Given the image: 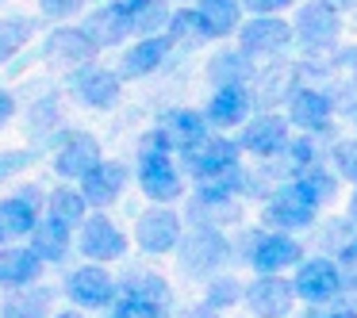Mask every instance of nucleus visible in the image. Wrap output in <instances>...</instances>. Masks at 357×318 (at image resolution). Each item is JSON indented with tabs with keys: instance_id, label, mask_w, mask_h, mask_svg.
Segmentation results:
<instances>
[{
	"instance_id": "1",
	"label": "nucleus",
	"mask_w": 357,
	"mask_h": 318,
	"mask_svg": "<svg viewBox=\"0 0 357 318\" xmlns=\"http://www.w3.org/2000/svg\"><path fill=\"white\" fill-rule=\"evenodd\" d=\"M173 257H177L181 280H188V284H204V280L238 264L234 261V238L215 226H185Z\"/></svg>"
},
{
	"instance_id": "2",
	"label": "nucleus",
	"mask_w": 357,
	"mask_h": 318,
	"mask_svg": "<svg viewBox=\"0 0 357 318\" xmlns=\"http://www.w3.org/2000/svg\"><path fill=\"white\" fill-rule=\"evenodd\" d=\"M307 253L296 234L273 230V226H238L234 238V261L250 272H292V264Z\"/></svg>"
},
{
	"instance_id": "3",
	"label": "nucleus",
	"mask_w": 357,
	"mask_h": 318,
	"mask_svg": "<svg viewBox=\"0 0 357 318\" xmlns=\"http://www.w3.org/2000/svg\"><path fill=\"white\" fill-rule=\"evenodd\" d=\"M257 203H261V207H257L261 226L288 230V234H307L311 226L319 223V215H323V203L315 200V192H311L300 177L277 180Z\"/></svg>"
},
{
	"instance_id": "4",
	"label": "nucleus",
	"mask_w": 357,
	"mask_h": 318,
	"mask_svg": "<svg viewBox=\"0 0 357 318\" xmlns=\"http://www.w3.org/2000/svg\"><path fill=\"white\" fill-rule=\"evenodd\" d=\"M292 39L303 54H331L346 31V12L338 0H296L292 4Z\"/></svg>"
},
{
	"instance_id": "5",
	"label": "nucleus",
	"mask_w": 357,
	"mask_h": 318,
	"mask_svg": "<svg viewBox=\"0 0 357 318\" xmlns=\"http://www.w3.org/2000/svg\"><path fill=\"white\" fill-rule=\"evenodd\" d=\"M119 280L116 310L127 318H173V284L154 269H127Z\"/></svg>"
},
{
	"instance_id": "6",
	"label": "nucleus",
	"mask_w": 357,
	"mask_h": 318,
	"mask_svg": "<svg viewBox=\"0 0 357 318\" xmlns=\"http://www.w3.org/2000/svg\"><path fill=\"white\" fill-rule=\"evenodd\" d=\"M62 85L66 96L85 111H116L119 100H123V77L116 73V65H104L100 58L66 70Z\"/></svg>"
},
{
	"instance_id": "7",
	"label": "nucleus",
	"mask_w": 357,
	"mask_h": 318,
	"mask_svg": "<svg viewBox=\"0 0 357 318\" xmlns=\"http://www.w3.org/2000/svg\"><path fill=\"white\" fill-rule=\"evenodd\" d=\"M73 253L81 261L96 264H119L131 253V234L100 207H89V215L73 226Z\"/></svg>"
},
{
	"instance_id": "8",
	"label": "nucleus",
	"mask_w": 357,
	"mask_h": 318,
	"mask_svg": "<svg viewBox=\"0 0 357 318\" xmlns=\"http://www.w3.org/2000/svg\"><path fill=\"white\" fill-rule=\"evenodd\" d=\"M131 177L139 184V192L146 196L150 203H181L188 192V180L181 173L177 154L169 150H154V146H139L131 165Z\"/></svg>"
},
{
	"instance_id": "9",
	"label": "nucleus",
	"mask_w": 357,
	"mask_h": 318,
	"mask_svg": "<svg viewBox=\"0 0 357 318\" xmlns=\"http://www.w3.org/2000/svg\"><path fill=\"white\" fill-rule=\"evenodd\" d=\"M234 47L254 62L284 58L288 50H296L292 24L284 19V12H250V16H242L238 31H234Z\"/></svg>"
},
{
	"instance_id": "10",
	"label": "nucleus",
	"mask_w": 357,
	"mask_h": 318,
	"mask_svg": "<svg viewBox=\"0 0 357 318\" xmlns=\"http://www.w3.org/2000/svg\"><path fill=\"white\" fill-rule=\"evenodd\" d=\"M284 119L292 123V131L315 134V138L331 142L338 138V100L319 85H296L284 100Z\"/></svg>"
},
{
	"instance_id": "11",
	"label": "nucleus",
	"mask_w": 357,
	"mask_h": 318,
	"mask_svg": "<svg viewBox=\"0 0 357 318\" xmlns=\"http://www.w3.org/2000/svg\"><path fill=\"white\" fill-rule=\"evenodd\" d=\"M288 276H292V292L303 307H323V303L342 299V292H346V272L326 253H303Z\"/></svg>"
},
{
	"instance_id": "12",
	"label": "nucleus",
	"mask_w": 357,
	"mask_h": 318,
	"mask_svg": "<svg viewBox=\"0 0 357 318\" xmlns=\"http://www.w3.org/2000/svg\"><path fill=\"white\" fill-rule=\"evenodd\" d=\"M47 154H50V173L58 180H73L77 184L89 169L104 157V146L93 131L85 127H62L47 138Z\"/></svg>"
},
{
	"instance_id": "13",
	"label": "nucleus",
	"mask_w": 357,
	"mask_h": 318,
	"mask_svg": "<svg viewBox=\"0 0 357 318\" xmlns=\"http://www.w3.org/2000/svg\"><path fill=\"white\" fill-rule=\"evenodd\" d=\"M177 161H181V173H185L188 184H204V180L227 177V173H231L234 165H242L246 157H242V150H238V142H234V134L208 131L192 150L177 154Z\"/></svg>"
},
{
	"instance_id": "14",
	"label": "nucleus",
	"mask_w": 357,
	"mask_h": 318,
	"mask_svg": "<svg viewBox=\"0 0 357 318\" xmlns=\"http://www.w3.org/2000/svg\"><path fill=\"white\" fill-rule=\"evenodd\" d=\"M116 295H119V280L108 264H96L85 261L77 269L66 272L62 280V299L70 307H81L85 315H100V310L116 307Z\"/></svg>"
},
{
	"instance_id": "15",
	"label": "nucleus",
	"mask_w": 357,
	"mask_h": 318,
	"mask_svg": "<svg viewBox=\"0 0 357 318\" xmlns=\"http://www.w3.org/2000/svg\"><path fill=\"white\" fill-rule=\"evenodd\" d=\"M181 234H185V215L173 203H150L131 226V246L146 257H173Z\"/></svg>"
},
{
	"instance_id": "16",
	"label": "nucleus",
	"mask_w": 357,
	"mask_h": 318,
	"mask_svg": "<svg viewBox=\"0 0 357 318\" xmlns=\"http://www.w3.org/2000/svg\"><path fill=\"white\" fill-rule=\"evenodd\" d=\"M43 203H47V188L39 180H24V184L0 196V246L27 241V234L43 218Z\"/></svg>"
},
{
	"instance_id": "17",
	"label": "nucleus",
	"mask_w": 357,
	"mask_h": 318,
	"mask_svg": "<svg viewBox=\"0 0 357 318\" xmlns=\"http://www.w3.org/2000/svg\"><path fill=\"white\" fill-rule=\"evenodd\" d=\"M292 138V123L284 119V111L277 108H257L246 123L234 131L242 157H254V161H273V157L284 150V142Z\"/></svg>"
},
{
	"instance_id": "18",
	"label": "nucleus",
	"mask_w": 357,
	"mask_h": 318,
	"mask_svg": "<svg viewBox=\"0 0 357 318\" xmlns=\"http://www.w3.org/2000/svg\"><path fill=\"white\" fill-rule=\"evenodd\" d=\"M208 119L200 108H165L158 116V123L139 138V146H154V150H169V154H185L196 142L208 134Z\"/></svg>"
},
{
	"instance_id": "19",
	"label": "nucleus",
	"mask_w": 357,
	"mask_h": 318,
	"mask_svg": "<svg viewBox=\"0 0 357 318\" xmlns=\"http://www.w3.org/2000/svg\"><path fill=\"white\" fill-rule=\"evenodd\" d=\"M296 303L300 299L288 272H250L242 287V307L250 310V318H292Z\"/></svg>"
},
{
	"instance_id": "20",
	"label": "nucleus",
	"mask_w": 357,
	"mask_h": 318,
	"mask_svg": "<svg viewBox=\"0 0 357 318\" xmlns=\"http://www.w3.org/2000/svg\"><path fill=\"white\" fill-rule=\"evenodd\" d=\"M39 58L66 73L81 62L100 58V50H96V42L85 35V27H81L77 19H66V24H50V31L43 35V42H39Z\"/></svg>"
},
{
	"instance_id": "21",
	"label": "nucleus",
	"mask_w": 357,
	"mask_h": 318,
	"mask_svg": "<svg viewBox=\"0 0 357 318\" xmlns=\"http://www.w3.org/2000/svg\"><path fill=\"white\" fill-rule=\"evenodd\" d=\"M116 54H119L116 73L127 85V81H146L154 73H162L173 58V42L165 39V31L162 35H139V39H127Z\"/></svg>"
},
{
	"instance_id": "22",
	"label": "nucleus",
	"mask_w": 357,
	"mask_h": 318,
	"mask_svg": "<svg viewBox=\"0 0 357 318\" xmlns=\"http://www.w3.org/2000/svg\"><path fill=\"white\" fill-rule=\"evenodd\" d=\"M131 184H135L131 165L119 161V157H108V154H104L100 161H96L93 169H89L85 177L77 180L85 203H89V207H100V211L116 207V203L127 196V188H131Z\"/></svg>"
},
{
	"instance_id": "23",
	"label": "nucleus",
	"mask_w": 357,
	"mask_h": 318,
	"mask_svg": "<svg viewBox=\"0 0 357 318\" xmlns=\"http://www.w3.org/2000/svg\"><path fill=\"white\" fill-rule=\"evenodd\" d=\"M204 119H208L211 131H223V134H234L250 116L257 111L254 104V88L250 85H215L204 100Z\"/></svg>"
},
{
	"instance_id": "24",
	"label": "nucleus",
	"mask_w": 357,
	"mask_h": 318,
	"mask_svg": "<svg viewBox=\"0 0 357 318\" xmlns=\"http://www.w3.org/2000/svg\"><path fill=\"white\" fill-rule=\"evenodd\" d=\"M77 24L85 27V35L96 42V50H119L131 39V19H127L123 0H104L96 8H85L77 16Z\"/></svg>"
},
{
	"instance_id": "25",
	"label": "nucleus",
	"mask_w": 357,
	"mask_h": 318,
	"mask_svg": "<svg viewBox=\"0 0 357 318\" xmlns=\"http://www.w3.org/2000/svg\"><path fill=\"white\" fill-rule=\"evenodd\" d=\"M43 272H47V261H43L27 241L0 246V292H16V287L39 284Z\"/></svg>"
},
{
	"instance_id": "26",
	"label": "nucleus",
	"mask_w": 357,
	"mask_h": 318,
	"mask_svg": "<svg viewBox=\"0 0 357 318\" xmlns=\"http://www.w3.org/2000/svg\"><path fill=\"white\" fill-rule=\"evenodd\" d=\"M58 299H62V287L39 280L0 295V318H50L58 310Z\"/></svg>"
},
{
	"instance_id": "27",
	"label": "nucleus",
	"mask_w": 357,
	"mask_h": 318,
	"mask_svg": "<svg viewBox=\"0 0 357 318\" xmlns=\"http://www.w3.org/2000/svg\"><path fill=\"white\" fill-rule=\"evenodd\" d=\"M20 123H24L27 142H47L54 131H62V96L50 88V93H39L27 108H20Z\"/></svg>"
},
{
	"instance_id": "28",
	"label": "nucleus",
	"mask_w": 357,
	"mask_h": 318,
	"mask_svg": "<svg viewBox=\"0 0 357 318\" xmlns=\"http://www.w3.org/2000/svg\"><path fill=\"white\" fill-rule=\"evenodd\" d=\"M27 246L47 261V269H50V264H66L73 257V226H66V223H58V218L43 215L39 223H35V230L27 234Z\"/></svg>"
},
{
	"instance_id": "29",
	"label": "nucleus",
	"mask_w": 357,
	"mask_h": 318,
	"mask_svg": "<svg viewBox=\"0 0 357 318\" xmlns=\"http://www.w3.org/2000/svg\"><path fill=\"white\" fill-rule=\"evenodd\" d=\"M326 161V142L315 138V134H300L292 131V138L284 142V150H280L277 157H273V165H277V177L288 180V177H300V173H307L311 165Z\"/></svg>"
},
{
	"instance_id": "30",
	"label": "nucleus",
	"mask_w": 357,
	"mask_h": 318,
	"mask_svg": "<svg viewBox=\"0 0 357 318\" xmlns=\"http://www.w3.org/2000/svg\"><path fill=\"white\" fill-rule=\"evenodd\" d=\"M204 73H208L211 88L215 85H254L257 81V62L246 58L238 47H219V50H211Z\"/></svg>"
},
{
	"instance_id": "31",
	"label": "nucleus",
	"mask_w": 357,
	"mask_h": 318,
	"mask_svg": "<svg viewBox=\"0 0 357 318\" xmlns=\"http://www.w3.org/2000/svg\"><path fill=\"white\" fill-rule=\"evenodd\" d=\"M43 24H47L43 16H27V12H0V65L16 62V58L31 47L35 35L43 31Z\"/></svg>"
},
{
	"instance_id": "32",
	"label": "nucleus",
	"mask_w": 357,
	"mask_h": 318,
	"mask_svg": "<svg viewBox=\"0 0 357 318\" xmlns=\"http://www.w3.org/2000/svg\"><path fill=\"white\" fill-rule=\"evenodd\" d=\"M192 8H196V16H200V24H204V31H208L211 42L234 39L242 16H246L242 0H192Z\"/></svg>"
},
{
	"instance_id": "33",
	"label": "nucleus",
	"mask_w": 357,
	"mask_h": 318,
	"mask_svg": "<svg viewBox=\"0 0 357 318\" xmlns=\"http://www.w3.org/2000/svg\"><path fill=\"white\" fill-rule=\"evenodd\" d=\"M165 39L173 42V54H192L200 47H211L208 31H204L200 16H196L192 4H173L169 24H165Z\"/></svg>"
},
{
	"instance_id": "34",
	"label": "nucleus",
	"mask_w": 357,
	"mask_h": 318,
	"mask_svg": "<svg viewBox=\"0 0 357 318\" xmlns=\"http://www.w3.org/2000/svg\"><path fill=\"white\" fill-rule=\"evenodd\" d=\"M43 215L58 218L66 226H77L81 218L89 215V203L81 196V188L73 180H58L54 188H47V203H43Z\"/></svg>"
},
{
	"instance_id": "35",
	"label": "nucleus",
	"mask_w": 357,
	"mask_h": 318,
	"mask_svg": "<svg viewBox=\"0 0 357 318\" xmlns=\"http://www.w3.org/2000/svg\"><path fill=\"white\" fill-rule=\"evenodd\" d=\"M200 287H204V295H200L204 307L215 310V315H227V310L242 307V287H246V280H242L234 269H227V272H219V276L204 280Z\"/></svg>"
},
{
	"instance_id": "36",
	"label": "nucleus",
	"mask_w": 357,
	"mask_h": 318,
	"mask_svg": "<svg viewBox=\"0 0 357 318\" xmlns=\"http://www.w3.org/2000/svg\"><path fill=\"white\" fill-rule=\"evenodd\" d=\"M123 8H127V19H131V39H139V35L165 31L173 4L169 0H123Z\"/></svg>"
},
{
	"instance_id": "37",
	"label": "nucleus",
	"mask_w": 357,
	"mask_h": 318,
	"mask_svg": "<svg viewBox=\"0 0 357 318\" xmlns=\"http://www.w3.org/2000/svg\"><path fill=\"white\" fill-rule=\"evenodd\" d=\"M326 165L342 177V184H357V134H338L326 142Z\"/></svg>"
},
{
	"instance_id": "38",
	"label": "nucleus",
	"mask_w": 357,
	"mask_h": 318,
	"mask_svg": "<svg viewBox=\"0 0 357 318\" xmlns=\"http://www.w3.org/2000/svg\"><path fill=\"white\" fill-rule=\"evenodd\" d=\"M47 154V142H31V146H8L0 150V184L16 180L20 173H31V165Z\"/></svg>"
},
{
	"instance_id": "39",
	"label": "nucleus",
	"mask_w": 357,
	"mask_h": 318,
	"mask_svg": "<svg viewBox=\"0 0 357 318\" xmlns=\"http://www.w3.org/2000/svg\"><path fill=\"white\" fill-rule=\"evenodd\" d=\"M300 180L315 192V200L323 203V207H326V203H334V196H338V188H342V177L326 161H319V165H311L307 173H300Z\"/></svg>"
},
{
	"instance_id": "40",
	"label": "nucleus",
	"mask_w": 357,
	"mask_h": 318,
	"mask_svg": "<svg viewBox=\"0 0 357 318\" xmlns=\"http://www.w3.org/2000/svg\"><path fill=\"white\" fill-rule=\"evenodd\" d=\"M39 4V16L47 24H66V19H77L89 8V0H35Z\"/></svg>"
},
{
	"instance_id": "41",
	"label": "nucleus",
	"mask_w": 357,
	"mask_h": 318,
	"mask_svg": "<svg viewBox=\"0 0 357 318\" xmlns=\"http://www.w3.org/2000/svg\"><path fill=\"white\" fill-rule=\"evenodd\" d=\"M16 116H20V100H16V93H12L8 85H0V131H8V127L16 123Z\"/></svg>"
},
{
	"instance_id": "42",
	"label": "nucleus",
	"mask_w": 357,
	"mask_h": 318,
	"mask_svg": "<svg viewBox=\"0 0 357 318\" xmlns=\"http://www.w3.org/2000/svg\"><path fill=\"white\" fill-rule=\"evenodd\" d=\"M331 54H334L331 62L338 65L342 73H349V77L357 81V42H354V47H342V50H331Z\"/></svg>"
},
{
	"instance_id": "43",
	"label": "nucleus",
	"mask_w": 357,
	"mask_h": 318,
	"mask_svg": "<svg viewBox=\"0 0 357 318\" xmlns=\"http://www.w3.org/2000/svg\"><path fill=\"white\" fill-rule=\"evenodd\" d=\"M292 4L296 0H242L246 16L250 12H292Z\"/></svg>"
},
{
	"instance_id": "44",
	"label": "nucleus",
	"mask_w": 357,
	"mask_h": 318,
	"mask_svg": "<svg viewBox=\"0 0 357 318\" xmlns=\"http://www.w3.org/2000/svg\"><path fill=\"white\" fill-rule=\"evenodd\" d=\"M334 261L342 264V272H357V234H354V238H349L346 246L338 249V257H334Z\"/></svg>"
},
{
	"instance_id": "45",
	"label": "nucleus",
	"mask_w": 357,
	"mask_h": 318,
	"mask_svg": "<svg viewBox=\"0 0 357 318\" xmlns=\"http://www.w3.org/2000/svg\"><path fill=\"white\" fill-rule=\"evenodd\" d=\"M338 111H342V119H346V123L354 127V134H357V93L349 96L346 104H338Z\"/></svg>"
},
{
	"instance_id": "46",
	"label": "nucleus",
	"mask_w": 357,
	"mask_h": 318,
	"mask_svg": "<svg viewBox=\"0 0 357 318\" xmlns=\"http://www.w3.org/2000/svg\"><path fill=\"white\" fill-rule=\"evenodd\" d=\"M346 218H349V223L357 226V184L349 188V200H346Z\"/></svg>"
},
{
	"instance_id": "47",
	"label": "nucleus",
	"mask_w": 357,
	"mask_h": 318,
	"mask_svg": "<svg viewBox=\"0 0 357 318\" xmlns=\"http://www.w3.org/2000/svg\"><path fill=\"white\" fill-rule=\"evenodd\" d=\"M185 318H223V315H215V310H208L204 303H196L192 310H185Z\"/></svg>"
},
{
	"instance_id": "48",
	"label": "nucleus",
	"mask_w": 357,
	"mask_h": 318,
	"mask_svg": "<svg viewBox=\"0 0 357 318\" xmlns=\"http://www.w3.org/2000/svg\"><path fill=\"white\" fill-rule=\"evenodd\" d=\"M50 318H89V315H85V310H81V307H58V310H54V315H50Z\"/></svg>"
},
{
	"instance_id": "49",
	"label": "nucleus",
	"mask_w": 357,
	"mask_h": 318,
	"mask_svg": "<svg viewBox=\"0 0 357 318\" xmlns=\"http://www.w3.org/2000/svg\"><path fill=\"white\" fill-rule=\"evenodd\" d=\"M96 318H127V315H119V310L112 307V310H100V315H96Z\"/></svg>"
},
{
	"instance_id": "50",
	"label": "nucleus",
	"mask_w": 357,
	"mask_h": 318,
	"mask_svg": "<svg viewBox=\"0 0 357 318\" xmlns=\"http://www.w3.org/2000/svg\"><path fill=\"white\" fill-rule=\"evenodd\" d=\"M169 4H192V0H169Z\"/></svg>"
},
{
	"instance_id": "51",
	"label": "nucleus",
	"mask_w": 357,
	"mask_h": 318,
	"mask_svg": "<svg viewBox=\"0 0 357 318\" xmlns=\"http://www.w3.org/2000/svg\"><path fill=\"white\" fill-rule=\"evenodd\" d=\"M354 27H357V12H354Z\"/></svg>"
},
{
	"instance_id": "52",
	"label": "nucleus",
	"mask_w": 357,
	"mask_h": 318,
	"mask_svg": "<svg viewBox=\"0 0 357 318\" xmlns=\"http://www.w3.org/2000/svg\"><path fill=\"white\" fill-rule=\"evenodd\" d=\"M0 8H4V0H0Z\"/></svg>"
},
{
	"instance_id": "53",
	"label": "nucleus",
	"mask_w": 357,
	"mask_h": 318,
	"mask_svg": "<svg viewBox=\"0 0 357 318\" xmlns=\"http://www.w3.org/2000/svg\"><path fill=\"white\" fill-rule=\"evenodd\" d=\"M338 4H346V0H338Z\"/></svg>"
}]
</instances>
